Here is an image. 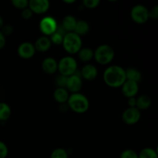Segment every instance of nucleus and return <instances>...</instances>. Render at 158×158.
<instances>
[{
	"mask_svg": "<svg viewBox=\"0 0 158 158\" xmlns=\"http://www.w3.org/2000/svg\"><path fill=\"white\" fill-rule=\"evenodd\" d=\"M103 80L110 87H120L127 80L125 69L117 65L109 66L103 73Z\"/></svg>",
	"mask_w": 158,
	"mask_h": 158,
	"instance_id": "f257e3e1",
	"label": "nucleus"
},
{
	"mask_svg": "<svg viewBox=\"0 0 158 158\" xmlns=\"http://www.w3.org/2000/svg\"><path fill=\"white\" fill-rule=\"evenodd\" d=\"M69 109L77 114H84L89 110V102L87 97L80 93H76L69 95L67 100Z\"/></svg>",
	"mask_w": 158,
	"mask_h": 158,
	"instance_id": "f03ea898",
	"label": "nucleus"
},
{
	"mask_svg": "<svg viewBox=\"0 0 158 158\" xmlns=\"http://www.w3.org/2000/svg\"><path fill=\"white\" fill-rule=\"evenodd\" d=\"M82 39L80 35L74 32H66L63 36V49L69 54L78 53L82 48Z\"/></svg>",
	"mask_w": 158,
	"mask_h": 158,
	"instance_id": "7ed1b4c3",
	"label": "nucleus"
},
{
	"mask_svg": "<svg viewBox=\"0 0 158 158\" xmlns=\"http://www.w3.org/2000/svg\"><path fill=\"white\" fill-rule=\"evenodd\" d=\"M115 56V52L112 46L107 44H103L99 46L94 51V58L100 65L109 64Z\"/></svg>",
	"mask_w": 158,
	"mask_h": 158,
	"instance_id": "20e7f679",
	"label": "nucleus"
},
{
	"mask_svg": "<svg viewBox=\"0 0 158 158\" xmlns=\"http://www.w3.org/2000/svg\"><path fill=\"white\" fill-rule=\"evenodd\" d=\"M60 75L64 77H69L77 73V62L73 57L65 56L63 57L58 63V69Z\"/></svg>",
	"mask_w": 158,
	"mask_h": 158,
	"instance_id": "39448f33",
	"label": "nucleus"
},
{
	"mask_svg": "<svg viewBox=\"0 0 158 158\" xmlns=\"http://www.w3.org/2000/svg\"><path fill=\"white\" fill-rule=\"evenodd\" d=\"M131 17L137 24H143L149 19V10L143 5H136L131 11Z\"/></svg>",
	"mask_w": 158,
	"mask_h": 158,
	"instance_id": "423d86ee",
	"label": "nucleus"
},
{
	"mask_svg": "<svg viewBox=\"0 0 158 158\" xmlns=\"http://www.w3.org/2000/svg\"><path fill=\"white\" fill-rule=\"evenodd\" d=\"M57 28H58V25H57L56 20L52 16L44 17L40 22V31L46 36H50L56 31Z\"/></svg>",
	"mask_w": 158,
	"mask_h": 158,
	"instance_id": "0eeeda50",
	"label": "nucleus"
},
{
	"mask_svg": "<svg viewBox=\"0 0 158 158\" xmlns=\"http://www.w3.org/2000/svg\"><path fill=\"white\" fill-rule=\"evenodd\" d=\"M141 117V113L137 107H128L122 114V120L126 124L134 125L138 123Z\"/></svg>",
	"mask_w": 158,
	"mask_h": 158,
	"instance_id": "6e6552de",
	"label": "nucleus"
},
{
	"mask_svg": "<svg viewBox=\"0 0 158 158\" xmlns=\"http://www.w3.org/2000/svg\"><path fill=\"white\" fill-rule=\"evenodd\" d=\"M82 86H83V80L81 77L78 74L75 73L71 75L66 79V89L72 92L73 94L80 92Z\"/></svg>",
	"mask_w": 158,
	"mask_h": 158,
	"instance_id": "1a4fd4ad",
	"label": "nucleus"
},
{
	"mask_svg": "<svg viewBox=\"0 0 158 158\" xmlns=\"http://www.w3.org/2000/svg\"><path fill=\"white\" fill-rule=\"evenodd\" d=\"M35 49L33 43L30 42H24L19 46L17 52L19 57L24 60H29L32 58L35 53Z\"/></svg>",
	"mask_w": 158,
	"mask_h": 158,
	"instance_id": "9d476101",
	"label": "nucleus"
},
{
	"mask_svg": "<svg viewBox=\"0 0 158 158\" xmlns=\"http://www.w3.org/2000/svg\"><path fill=\"white\" fill-rule=\"evenodd\" d=\"M50 3L48 0H30L29 1V6L33 13L43 14L48 11Z\"/></svg>",
	"mask_w": 158,
	"mask_h": 158,
	"instance_id": "9b49d317",
	"label": "nucleus"
},
{
	"mask_svg": "<svg viewBox=\"0 0 158 158\" xmlns=\"http://www.w3.org/2000/svg\"><path fill=\"white\" fill-rule=\"evenodd\" d=\"M122 93L127 98L134 97L139 91L138 83L136 82L126 80L121 86Z\"/></svg>",
	"mask_w": 158,
	"mask_h": 158,
	"instance_id": "f8f14e48",
	"label": "nucleus"
},
{
	"mask_svg": "<svg viewBox=\"0 0 158 158\" xmlns=\"http://www.w3.org/2000/svg\"><path fill=\"white\" fill-rule=\"evenodd\" d=\"M98 74L97 67L92 64H86L80 71V77L88 81H92L95 80Z\"/></svg>",
	"mask_w": 158,
	"mask_h": 158,
	"instance_id": "ddd939ff",
	"label": "nucleus"
},
{
	"mask_svg": "<svg viewBox=\"0 0 158 158\" xmlns=\"http://www.w3.org/2000/svg\"><path fill=\"white\" fill-rule=\"evenodd\" d=\"M41 66L46 74H53L58 69V62L52 57H46L42 62Z\"/></svg>",
	"mask_w": 158,
	"mask_h": 158,
	"instance_id": "4468645a",
	"label": "nucleus"
},
{
	"mask_svg": "<svg viewBox=\"0 0 158 158\" xmlns=\"http://www.w3.org/2000/svg\"><path fill=\"white\" fill-rule=\"evenodd\" d=\"M51 46H52V43L49 40V37L46 36V35L39 37L34 44L35 51L41 52H47L50 49Z\"/></svg>",
	"mask_w": 158,
	"mask_h": 158,
	"instance_id": "2eb2a0df",
	"label": "nucleus"
},
{
	"mask_svg": "<svg viewBox=\"0 0 158 158\" xmlns=\"http://www.w3.org/2000/svg\"><path fill=\"white\" fill-rule=\"evenodd\" d=\"M69 94L66 88L57 87L53 92V98L60 104L67 103Z\"/></svg>",
	"mask_w": 158,
	"mask_h": 158,
	"instance_id": "dca6fc26",
	"label": "nucleus"
},
{
	"mask_svg": "<svg viewBox=\"0 0 158 158\" xmlns=\"http://www.w3.org/2000/svg\"><path fill=\"white\" fill-rule=\"evenodd\" d=\"M77 20L73 15H66L63 18V22H62V28L66 31V32H73L75 29L76 24H77Z\"/></svg>",
	"mask_w": 158,
	"mask_h": 158,
	"instance_id": "f3484780",
	"label": "nucleus"
},
{
	"mask_svg": "<svg viewBox=\"0 0 158 158\" xmlns=\"http://www.w3.org/2000/svg\"><path fill=\"white\" fill-rule=\"evenodd\" d=\"M125 74H126L127 80L136 82L137 83L141 80V73L136 68L129 67L128 69H125Z\"/></svg>",
	"mask_w": 158,
	"mask_h": 158,
	"instance_id": "a211bd4d",
	"label": "nucleus"
},
{
	"mask_svg": "<svg viewBox=\"0 0 158 158\" xmlns=\"http://www.w3.org/2000/svg\"><path fill=\"white\" fill-rule=\"evenodd\" d=\"M152 100L148 95H141L137 99V103H136V107L139 110H147L151 106Z\"/></svg>",
	"mask_w": 158,
	"mask_h": 158,
	"instance_id": "6ab92c4d",
	"label": "nucleus"
},
{
	"mask_svg": "<svg viewBox=\"0 0 158 158\" xmlns=\"http://www.w3.org/2000/svg\"><path fill=\"white\" fill-rule=\"evenodd\" d=\"M89 31V25L85 20H78L76 24L73 32L78 35H84Z\"/></svg>",
	"mask_w": 158,
	"mask_h": 158,
	"instance_id": "aec40b11",
	"label": "nucleus"
},
{
	"mask_svg": "<svg viewBox=\"0 0 158 158\" xmlns=\"http://www.w3.org/2000/svg\"><path fill=\"white\" fill-rule=\"evenodd\" d=\"M78 56L81 61L89 62L94 58V51L88 47H82L78 52Z\"/></svg>",
	"mask_w": 158,
	"mask_h": 158,
	"instance_id": "412c9836",
	"label": "nucleus"
},
{
	"mask_svg": "<svg viewBox=\"0 0 158 158\" xmlns=\"http://www.w3.org/2000/svg\"><path fill=\"white\" fill-rule=\"evenodd\" d=\"M12 110L6 103H0V121H6L11 117Z\"/></svg>",
	"mask_w": 158,
	"mask_h": 158,
	"instance_id": "4be33fe9",
	"label": "nucleus"
},
{
	"mask_svg": "<svg viewBox=\"0 0 158 158\" xmlns=\"http://www.w3.org/2000/svg\"><path fill=\"white\" fill-rule=\"evenodd\" d=\"M66 33V32H65L64 31L59 30L58 26L56 31L49 36V40H50L52 44L56 45V46H58V45H62L63 40V36H64V35Z\"/></svg>",
	"mask_w": 158,
	"mask_h": 158,
	"instance_id": "5701e85b",
	"label": "nucleus"
},
{
	"mask_svg": "<svg viewBox=\"0 0 158 158\" xmlns=\"http://www.w3.org/2000/svg\"><path fill=\"white\" fill-rule=\"evenodd\" d=\"M138 158H158L157 152L151 148H145L138 154Z\"/></svg>",
	"mask_w": 158,
	"mask_h": 158,
	"instance_id": "b1692460",
	"label": "nucleus"
},
{
	"mask_svg": "<svg viewBox=\"0 0 158 158\" xmlns=\"http://www.w3.org/2000/svg\"><path fill=\"white\" fill-rule=\"evenodd\" d=\"M50 158H69V154L66 150L64 148H56L52 151L50 154Z\"/></svg>",
	"mask_w": 158,
	"mask_h": 158,
	"instance_id": "393cba45",
	"label": "nucleus"
},
{
	"mask_svg": "<svg viewBox=\"0 0 158 158\" xmlns=\"http://www.w3.org/2000/svg\"><path fill=\"white\" fill-rule=\"evenodd\" d=\"M12 4L16 9H26L29 6V1L28 0H12Z\"/></svg>",
	"mask_w": 158,
	"mask_h": 158,
	"instance_id": "a878e982",
	"label": "nucleus"
},
{
	"mask_svg": "<svg viewBox=\"0 0 158 158\" xmlns=\"http://www.w3.org/2000/svg\"><path fill=\"white\" fill-rule=\"evenodd\" d=\"M120 158H138V154L134 150L127 149L120 154Z\"/></svg>",
	"mask_w": 158,
	"mask_h": 158,
	"instance_id": "bb28decb",
	"label": "nucleus"
},
{
	"mask_svg": "<svg viewBox=\"0 0 158 158\" xmlns=\"http://www.w3.org/2000/svg\"><path fill=\"white\" fill-rule=\"evenodd\" d=\"M83 5L87 9H95L100 5V0H83Z\"/></svg>",
	"mask_w": 158,
	"mask_h": 158,
	"instance_id": "cd10ccee",
	"label": "nucleus"
},
{
	"mask_svg": "<svg viewBox=\"0 0 158 158\" xmlns=\"http://www.w3.org/2000/svg\"><path fill=\"white\" fill-rule=\"evenodd\" d=\"M66 79H67V77H64V76L63 75H60H60L56 78V83L57 86H58V87L66 88Z\"/></svg>",
	"mask_w": 158,
	"mask_h": 158,
	"instance_id": "c85d7f7f",
	"label": "nucleus"
},
{
	"mask_svg": "<svg viewBox=\"0 0 158 158\" xmlns=\"http://www.w3.org/2000/svg\"><path fill=\"white\" fill-rule=\"evenodd\" d=\"M9 154V149L4 142L0 140V158H6Z\"/></svg>",
	"mask_w": 158,
	"mask_h": 158,
	"instance_id": "c756f323",
	"label": "nucleus"
},
{
	"mask_svg": "<svg viewBox=\"0 0 158 158\" xmlns=\"http://www.w3.org/2000/svg\"><path fill=\"white\" fill-rule=\"evenodd\" d=\"M2 32L3 35L6 36V35H9L13 32V27H12V25L7 24L5 25V26H2Z\"/></svg>",
	"mask_w": 158,
	"mask_h": 158,
	"instance_id": "7c9ffc66",
	"label": "nucleus"
},
{
	"mask_svg": "<svg viewBox=\"0 0 158 158\" xmlns=\"http://www.w3.org/2000/svg\"><path fill=\"white\" fill-rule=\"evenodd\" d=\"M32 15H33V12L30 10V9H29V7L26 8V9H23V12H22V13H21L22 18L24 19H26V20L32 18Z\"/></svg>",
	"mask_w": 158,
	"mask_h": 158,
	"instance_id": "2f4dec72",
	"label": "nucleus"
},
{
	"mask_svg": "<svg viewBox=\"0 0 158 158\" xmlns=\"http://www.w3.org/2000/svg\"><path fill=\"white\" fill-rule=\"evenodd\" d=\"M149 18L153 19H157L158 18V6H154L151 9V11H149Z\"/></svg>",
	"mask_w": 158,
	"mask_h": 158,
	"instance_id": "473e14b6",
	"label": "nucleus"
},
{
	"mask_svg": "<svg viewBox=\"0 0 158 158\" xmlns=\"http://www.w3.org/2000/svg\"><path fill=\"white\" fill-rule=\"evenodd\" d=\"M6 36L2 34V32L0 31V49H2L5 46H6Z\"/></svg>",
	"mask_w": 158,
	"mask_h": 158,
	"instance_id": "72a5a7b5",
	"label": "nucleus"
},
{
	"mask_svg": "<svg viewBox=\"0 0 158 158\" xmlns=\"http://www.w3.org/2000/svg\"><path fill=\"white\" fill-rule=\"evenodd\" d=\"M127 103L129 105V107H136V103H137V99L135 97H131L128 98Z\"/></svg>",
	"mask_w": 158,
	"mask_h": 158,
	"instance_id": "f704fd0d",
	"label": "nucleus"
},
{
	"mask_svg": "<svg viewBox=\"0 0 158 158\" xmlns=\"http://www.w3.org/2000/svg\"><path fill=\"white\" fill-rule=\"evenodd\" d=\"M59 109H60V110L62 111V112H65V111L66 112V110L69 109V106H68L67 104H65V103H63V104H60Z\"/></svg>",
	"mask_w": 158,
	"mask_h": 158,
	"instance_id": "c9c22d12",
	"label": "nucleus"
},
{
	"mask_svg": "<svg viewBox=\"0 0 158 158\" xmlns=\"http://www.w3.org/2000/svg\"><path fill=\"white\" fill-rule=\"evenodd\" d=\"M75 0H64L63 2L65 3H67V4H73V3L75 2Z\"/></svg>",
	"mask_w": 158,
	"mask_h": 158,
	"instance_id": "e433bc0d",
	"label": "nucleus"
},
{
	"mask_svg": "<svg viewBox=\"0 0 158 158\" xmlns=\"http://www.w3.org/2000/svg\"><path fill=\"white\" fill-rule=\"evenodd\" d=\"M3 26H4V21H3L2 17L0 15V29H2Z\"/></svg>",
	"mask_w": 158,
	"mask_h": 158,
	"instance_id": "4c0bfd02",
	"label": "nucleus"
}]
</instances>
